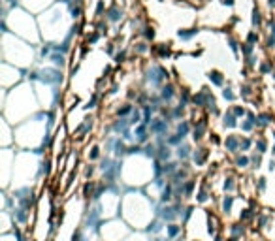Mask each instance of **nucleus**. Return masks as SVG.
Segmentation results:
<instances>
[{
	"label": "nucleus",
	"instance_id": "nucleus-3",
	"mask_svg": "<svg viewBox=\"0 0 275 241\" xmlns=\"http://www.w3.org/2000/svg\"><path fill=\"white\" fill-rule=\"evenodd\" d=\"M234 196H230V194H226V196H222L221 200V211H222V215H230L234 209Z\"/></svg>",
	"mask_w": 275,
	"mask_h": 241
},
{
	"label": "nucleus",
	"instance_id": "nucleus-1",
	"mask_svg": "<svg viewBox=\"0 0 275 241\" xmlns=\"http://www.w3.org/2000/svg\"><path fill=\"white\" fill-rule=\"evenodd\" d=\"M166 238H170L172 241H177V240H183V226L177 224V222H170L166 224Z\"/></svg>",
	"mask_w": 275,
	"mask_h": 241
},
{
	"label": "nucleus",
	"instance_id": "nucleus-4",
	"mask_svg": "<svg viewBox=\"0 0 275 241\" xmlns=\"http://www.w3.org/2000/svg\"><path fill=\"white\" fill-rule=\"evenodd\" d=\"M209 81H213L215 85H221L222 83V73L211 72V73H209Z\"/></svg>",
	"mask_w": 275,
	"mask_h": 241
},
{
	"label": "nucleus",
	"instance_id": "nucleus-2",
	"mask_svg": "<svg viewBox=\"0 0 275 241\" xmlns=\"http://www.w3.org/2000/svg\"><path fill=\"white\" fill-rule=\"evenodd\" d=\"M245 234V224L243 222H234V224H228V238H240Z\"/></svg>",
	"mask_w": 275,
	"mask_h": 241
},
{
	"label": "nucleus",
	"instance_id": "nucleus-7",
	"mask_svg": "<svg viewBox=\"0 0 275 241\" xmlns=\"http://www.w3.org/2000/svg\"><path fill=\"white\" fill-rule=\"evenodd\" d=\"M191 241H200V240H191Z\"/></svg>",
	"mask_w": 275,
	"mask_h": 241
},
{
	"label": "nucleus",
	"instance_id": "nucleus-5",
	"mask_svg": "<svg viewBox=\"0 0 275 241\" xmlns=\"http://www.w3.org/2000/svg\"><path fill=\"white\" fill-rule=\"evenodd\" d=\"M172 96H173V89H172V87H164V89H162V98H166V100H170V98H172Z\"/></svg>",
	"mask_w": 275,
	"mask_h": 241
},
{
	"label": "nucleus",
	"instance_id": "nucleus-6",
	"mask_svg": "<svg viewBox=\"0 0 275 241\" xmlns=\"http://www.w3.org/2000/svg\"><path fill=\"white\" fill-rule=\"evenodd\" d=\"M236 164H238V168H245V166H247V164H249V158L247 157H240L238 158V160H236Z\"/></svg>",
	"mask_w": 275,
	"mask_h": 241
}]
</instances>
